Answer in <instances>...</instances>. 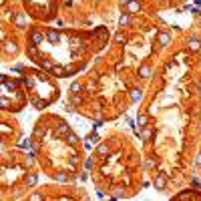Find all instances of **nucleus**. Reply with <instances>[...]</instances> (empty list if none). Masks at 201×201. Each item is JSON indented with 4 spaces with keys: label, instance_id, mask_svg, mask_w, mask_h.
<instances>
[{
    "label": "nucleus",
    "instance_id": "9",
    "mask_svg": "<svg viewBox=\"0 0 201 201\" xmlns=\"http://www.w3.org/2000/svg\"><path fill=\"white\" fill-rule=\"evenodd\" d=\"M34 183H36V175L32 173V175H28V177H26V185H30V187H32Z\"/></svg>",
    "mask_w": 201,
    "mask_h": 201
},
{
    "label": "nucleus",
    "instance_id": "17",
    "mask_svg": "<svg viewBox=\"0 0 201 201\" xmlns=\"http://www.w3.org/2000/svg\"><path fill=\"white\" fill-rule=\"evenodd\" d=\"M121 24L125 26V24H129V16H121Z\"/></svg>",
    "mask_w": 201,
    "mask_h": 201
},
{
    "label": "nucleus",
    "instance_id": "15",
    "mask_svg": "<svg viewBox=\"0 0 201 201\" xmlns=\"http://www.w3.org/2000/svg\"><path fill=\"white\" fill-rule=\"evenodd\" d=\"M145 125H147V117L143 115V117H139V127H145Z\"/></svg>",
    "mask_w": 201,
    "mask_h": 201
},
{
    "label": "nucleus",
    "instance_id": "12",
    "mask_svg": "<svg viewBox=\"0 0 201 201\" xmlns=\"http://www.w3.org/2000/svg\"><path fill=\"white\" fill-rule=\"evenodd\" d=\"M30 201H44V197H42L40 193H32L30 195Z\"/></svg>",
    "mask_w": 201,
    "mask_h": 201
},
{
    "label": "nucleus",
    "instance_id": "7",
    "mask_svg": "<svg viewBox=\"0 0 201 201\" xmlns=\"http://www.w3.org/2000/svg\"><path fill=\"white\" fill-rule=\"evenodd\" d=\"M40 40H42V34L38 32V30L32 32V44H36V42H40Z\"/></svg>",
    "mask_w": 201,
    "mask_h": 201
},
{
    "label": "nucleus",
    "instance_id": "4",
    "mask_svg": "<svg viewBox=\"0 0 201 201\" xmlns=\"http://www.w3.org/2000/svg\"><path fill=\"white\" fill-rule=\"evenodd\" d=\"M127 8H129V12H139L141 4L139 2H129V4H127Z\"/></svg>",
    "mask_w": 201,
    "mask_h": 201
},
{
    "label": "nucleus",
    "instance_id": "11",
    "mask_svg": "<svg viewBox=\"0 0 201 201\" xmlns=\"http://www.w3.org/2000/svg\"><path fill=\"white\" fill-rule=\"evenodd\" d=\"M24 20H26V18H24V14L20 12V14L16 16V24H18V26H22V24H24Z\"/></svg>",
    "mask_w": 201,
    "mask_h": 201
},
{
    "label": "nucleus",
    "instance_id": "14",
    "mask_svg": "<svg viewBox=\"0 0 201 201\" xmlns=\"http://www.w3.org/2000/svg\"><path fill=\"white\" fill-rule=\"evenodd\" d=\"M66 143H68V145H75V143H76V137H75V135H66Z\"/></svg>",
    "mask_w": 201,
    "mask_h": 201
},
{
    "label": "nucleus",
    "instance_id": "8",
    "mask_svg": "<svg viewBox=\"0 0 201 201\" xmlns=\"http://www.w3.org/2000/svg\"><path fill=\"white\" fill-rule=\"evenodd\" d=\"M58 38H61V36H58V32H57V30H50V32H48V40H53V42H57V40H58Z\"/></svg>",
    "mask_w": 201,
    "mask_h": 201
},
{
    "label": "nucleus",
    "instance_id": "5",
    "mask_svg": "<svg viewBox=\"0 0 201 201\" xmlns=\"http://www.w3.org/2000/svg\"><path fill=\"white\" fill-rule=\"evenodd\" d=\"M66 131H68L66 123H61V125H58V129H57V133H58V135H66Z\"/></svg>",
    "mask_w": 201,
    "mask_h": 201
},
{
    "label": "nucleus",
    "instance_id": "3",
    "mask_svg": "<svg viewBox=\"0 0 201 201\" xmlns=\"http://www.w3.org/2000/svg\"><path fill=\"white\" fill-rule=\"evenodd\" d=\"M199 46H201V42L197 40V38H193V40H189V48L193 50V53H197V50H199Z\"/></svg>",
    "mask_w": 201,
    "mask_h": 201
},
{
    "label": "nucleus",
    "instance_id": "19",
    "mask_svg": "<svg viewBox=\"0 0 201 201\" xmlns=\"http://www.w3.org/2000/svg\"><path fill=\"white\" fill-rule=\"evenodd\" d=\"M195 165H197V167H201V155H197V159H195Z\"/></svg>",
    "mask_w": 201,
    "mask_h": 201
},
{
    "label": "nucleus",
    "instance_id": "2",
    "mask_svg": "<svg viewBox=\"0 0 201 201\" xmlns=\"http://www.w3.org/2000/svg\"><path fill=\"white\" fill-rule=\"evenodd\" d=\"M157 38H159V44L161 46H167L169 40H171V34L169 32H159V36H157Z\"/></svg>",
    "mask_w": 201,
    "mask_h": 201
},
{
    "label": "nucleus",
    "instance_id": "16",
    "mask_svg": "<svg viewBox=\"0 0 201 201\" xmlns=\"http://www.w3.org/2000/svg\"><path fill=\"white\" fill-rule=\"evenodd\" d=\"M6 50H8V53H14V50H16V44H12V42H10V44H6Z\"/></svg>",
    "mask_w": 201,
    "mask_h": 201
},
{
    "label": "nucleus",
    "instance_id": "1",
    "mask_svg": "<svg viewBox=\"0 0 201 201\" xmlns=\"http://www.w3.org/2000/svg\"><path fill=\"white\" fill-rule=\"evenodd\" d=\"M155 187L157 189H165V187H167V177H165V175H157L155 177Z\"/></svg>",
    "mask_w": 201,
    "mask_h": 201
},
{
    "label": "nucleus",
    "instance_id": "18",
    "mask_svg": "<svg viewBox=\"0 0 201 201\" xmlns=\"http://www.w3.org/2000/svg\"><path fill=\"white\" fill-rule=\"evenodd\" d=\"M143 139H151V131H145V133H143Z\"/></svg>",
    "mask_w": 201,
    "mask_h": 201
},
{
    "label": "nucleus",
    "instance_id": "10",
    "mask_svg": "<svg viewBox=\"0 0 201 201\" xmlns=\"http://www.w3.org/2000/svg\"><path fill=\"white\" fill-rule=\"evenodd\" d=\"M151 66H143V68H141V75H143V76H151Z\"/></svg>",
    "mask_w": 201,
    "mask_h": 201
},
{
    "label": "nucleus",
    "instance_id": "6",
    "mask_svg": "<svg viewBox=\"0 0 201 201\" xmlns=\"http://www.w3.org/2000/svg\"><path fill=\"white\" fill-rule=\"evenodd\" d=\"M97 153H99L101 157H103V155H107V153H109V147H107V145H99V149H97Z\"/></svg>",
    "mask_w": 201,
    "mask_h": 201
},
{
    "label": "nucleus",
    "instance_id": "13",
    "mask_svg": "<svg viewBox=\"0 0 201 201\" xmlns=\"http://www.w3.org/2000/svg\"><path fill=\"white\" fill-rule=\"evenodd\" d=\"M141 97H143V95H141V91H133V93H131V99H133V101H139Z\"/></svg>",
    "mask_w": 201,
    "mask_h": 201
}]
</instances>
